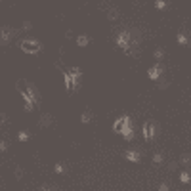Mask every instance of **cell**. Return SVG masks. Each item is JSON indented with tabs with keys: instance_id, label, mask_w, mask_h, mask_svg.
Wrapping results in <instances>:
<instances>
[{
	"instance_id": "cell-1",
	"label": "cell",
	"mask_w": 191,
	"mask_h": 191,
	"mask_svg": "<svg viewBox=\"0 0 191 191\" xmlns=\"http://www.w3.org/2000/svg\"><path fill=\"white\" fill-rule=\"evenodd\" d=\"M19 48H21V50H23L25 54H40V52H42V44H40L37 38H33V37L21 38Z\"/></svg>"
},
{
	"instance_id": "cell-2",
	"label": "cell",
	"mask_w": 191,
	"mask_h": 191,
	"mask_svg": "<svg viewBox=\"0 0 191 191\" xmlns=\"http://www.w3.org/2000/svg\"><path fill=\"white\" fill-rule=\"evenodd\" d=\"M117 44L121 46L126 54L132 55V34H130V31H121L118 33L117 34Z\"/></svg>"
},
{
	"instance_id": "cell-3",
	"label": "cell",
	"mask_w": 191,
	"mask_h": 191,
	"mask_svg": "<svg viewBox=\"0 0 191 191\" xmlns=\"http://www.w3.org/2000/svg\"><path fill=\"white\" fill-rule=\"evenodd\" d=\"M141 128H143V140H145V141H151V140L159 134V126L155 124L153 121H147L143 126H141Z\"/></svg>"
},
{
	"instance_id": "cell-4",
	"label": "cell",
	"mask_w": 191,
	"mask_h": 191,
	"mask_svg": "<svg viewBox=\"0 0 191 191\" xmlns=\"http://www.w3.org/2000/svg\"><path fill=\"white\" fill-rule=\"evenodd\" d=\"M128 126H132V118L128 115H124V117H118L115 122H113V130H115L117 134H121L124 128H128Z\"/></svg>"
},
{
	"instance_id": "cell-5",
	"label": "cell",
	"mask_w": 191,
	"mask_h": 191,
	"mask_svg": "<svg viewBox=\"0 0 191 191\" xmlns=\"http://www.w3.org/2000/svg\"><path fill=\"white\" fill-rule=\"evenodd\" d=\"M58 69L61 71V75H63V82H65V90L69 92V94H73V92H75V84H73V80H71V75H69V71H67V69H63V67H61V63L58 65Z\"/></svg>"
},
{
	"instance_id": "cell-6",
	"label": "cell",
	"mask_w": 191,
	"mask_h": 191,
	"mask_svg": "<svg viewBox=\"0 0 191 191\" xmlns=\"http://www.w3.org/2000/svg\"><path fill=\"white\" fill-rule=\"evenodd\" d=\"M67 71H69L71 80H73V84H75V90H76V88L80 86V82H82V71H80L79 67H69Z\"/></svg>"
},
{
	"instance_id": "cell-7",
	"label": "cell",
	"mask_w": 191,
	"mask_h": 191,
	"mask_svg": "<svg viewBox=\"0 0 191 191\" xmlns=\"http://www.w3.org/2000/svg\"><path fill=\"white\" fill-rule=\"evenodd\" d=\"M162 73H164V65H162V63H157V65H153L149 71H147V76H149L151 80H159L162 76Z\"/></svg>"
},
{
	"instance_id": "cell-8",
	"label": "cell",
	"mask_w": 191,
	"mask_h": 191,
	"mask_svg": "<svg viewBox=\"0 0 191 191\" xmlns=\"http://www.w3.org/2000/svg\"><path fill=\"white\" fill-rule=\"evenodd\" d=\"M52 122H54V117L50 115V113H42V115H40V121H38V126H40V128H48Z\"/></svg>"
},
{
	"instance_id": "cell-9",
	"label": "cell",
	"mask_w": 191,
	"mask_h": 191,
	"mask_svg": "<svg viewBox=\"0 0 191 191\" xmlns=\"http://www.w3.org/2000/svg\"><path fill=\"white\" fill-rule=\"evenodd\" d=\"M121 136H122L126 141H132V140H134V136H136V130H134V124H132V126H128V128H124V130L121 132Z\"/></svg>"
},
{
	"instance_id": "cell-10",
	"label": "cell",
	"mask_w": 191,
	"mask_h": 191,
	"mask_svg": "<svg viewBox=\"0 0 191 191\" xmlns=\"http://www.w3.org/2000/svg\"><path fill=\"white\" fill-rule=\"evenodd\" d=\"M124 157H126V161H130V162H140L141 155L138 151H134V149H128V151L124 153Z\"/></svg>"
},
{
	"instance_id": "cell-11",
	"label": "cell",
	"mask_w": 191,
	"mask_h": 191,
	"mask_svg": "<svg viewBox=\"0 0 191 191\" xmlns=\"http://www.w3.org/2000/svg\"><path fill=\"white\" fill-rule=\"evenodd\" d=\"M75 40H76V46H80V48H86L90 44V37L88 34H79Z\"/></svg>"
},
{
	"instance_id": "cell-12",
	"label": "cell",
	"mask_w": 191,
	"mask_h": 191,
	"mask_svg": "<svg viewBox=\"0 0 191 191\" xmlns=\"http://www.w3.org/2000/svg\"><path fill=\"white\" fill-rule=\"evenodd\" d=\"M155 82H157V88L159 90H168V88H170V80H166L164 76H161V79L155 80Z\"/></svg>"
},
{
	"instance_id": "cell-13",
	"label": "cell",
	"mask_w": 191,
	"mask_h": 191,
	"mask_svg": "<svg viewBox=\"0 0 191 191\" xmlns=\"http://www.w3.org/2000/svg\"><path fill=\"white\" fill-rule=\"evenodd\" d=\"M92 117H94V113H92L90 109H86V111L80 115V122H82V124H88V122L92 121Z\"/></svg>"
},
{
	"instance_id": "cell-14",
	"label": "cell",
	"mask_w": 191,
	"mask_h": 191,
	"mask_svg": "<svg viewBox=\"0 0 191 191\" xmlns=\"http://www.w3.org/2000/svg\"><path fill=\"white\" fill-rule=\"evenodd\" d=\"M105 13H107V19H109V21H117V19H118L117 8H107V10H105Z\"/></svg>"
},
{
	"instance_id": "cell-15",
	"label": "cell",
	"mask_w": 191,
	"mask_h": 191,
	"mask_svg": "<svg viewBox=\"0 0 191 191\" xmlns=\"http://www.w3.org/2000/svg\"><path fill=\"white\" fill-rule=\"evenodd\" d=\"M180 182L182 183H191V172H187V170L180 172Z\"/></svg>"
},
{
	"instance_id": "cell-16",
	"label": "cell",
	"mask_w": 191,
	"mask_h": 191,
	"mask_svg": "<svg viewBox=\"0 0 191 191\" xmlns=\"http://www.w3.org/2000/svg\"><path fill=\"white\" fill-rule=\"evenodd\" d=\"M168 0H155V6H157V10H166L168 8Z\"/></svg>"
},
{
	"instance_id": "cell-17",
	"label": "cell",
	"mask_w": 191,
	"mask_h": 191,
	"mask_svg": "<svg viewBox=\"0 0 191 191\" xmlns=\"http://www.w3.org/2000/svg\"><path fill=\"white\" fill-rule=\"evenodd\" d=\"M187 40H189V38H187V34L183 33V31H180V33H178V42H180L182 46H187Z\"/></svg>"
},
{
	"instance_id": "cell-18",
	"label": "cell",
	"mask_w": 191,
	"mask_h": 191,
	"mask_svg": "<svg viewBox=\"0 0 191 191\" xmlns=\"http://www.w3.org/2000/svg\"><path fill=\"white\" fill-rule=\"evenodd\" d=\"M29 138H31V134L27 132V130H21V132H17V140H19V141H27Z\"/></svg>"
},
{
	"instance_id": "cell-19",
	"label": "cell",
	"mask_w": 191,
	"mask_h": 191,
	"mask_svg": "<svg viewBox=\"0 0 191 191\" xmlns=\"http://www.w3.org/2000/svg\"><path fill=\"white\" fill-rule=\"evenodd\" d=\"M54 170H55V174H65L67 168H65V164H63V162H58V164L54 166Z\"/></svg>"
},
{
	"instance_id": "cell-20",
	"label": "cell",
	"mask_w": 191,
	"mask_h": 191,
	"mask_svg": "<svg viewBox=\"0 0 191 191\" xmlns=\"http://www.w3.org/2000/svg\"><path fill=\"white\" fill-rule=\"evenodd\" d=\"M153 58L155 59H162V58H164V50H162V48H157V50L153 52Z\"/></svg>"
},
{
	"instance_id": "cell-21",
	"label": "cell",
	"mask_w": 191,
	"mask_h": 191,
	"mask_svg": "<svg viewBox=\"0 0 191 191\" xmlns=\"http://www.w3.org/2000/svg\"><path fill=\"white\" fill-rule=\"evenodd\" d=\"M31 29H33V23H31V21H23V25H21L19 31H31Z\"/></svg>"
},
{
	"instance_id": "cell-22",
	"label": "cell",
	"mask_w": 191,
	"mask_h": 191,
	"mask_svg": "<svg viewBox=\"0 0 191 191\" xmlns=\"http://www.w3.org/2000/svg\"><path fill=\"white\" fill-rule=\"evenodd\" d=\"M162 161H164V157H162L161 153H155L153 155V162H155V164H159V162H162Z\"/></svg>"
},
{
	"instance_id": "cell-23",
	"label": "cell",
	"mask_w": 191,
	"mask_h": 191,
	"mask_svg": "<svg viewBox=\"0 0 191 191\" xmlns=\"http://www.w3.org/2000/svg\"><path fill=\"white\" fill-rule=\"evenodd\" d=\"M168 170H170V172H176V170H178V162H168Z\"/></svg>"
},
{
	"instance_id": "cell-24",
	"label": "cell",
	"mask_w": 191,
	"mask_h": 191,
	"mask_svg": "<svg viewBox=\"0 0 191 191\" xmlns=\"http://www.w3.org/2000/svg\"><path fill=\"white\" fill-rule=\"evenodd\" d=\"M180 162H182V164H189V162H191V157H189V155H183V157L180 159Z\"/></svg>"
},
{
	"instance_id": "cell-25",
	"label": "cell",
	"mask_w": 191,
	"mask_h": 191,
	"mask_svg": "<svg viewBox=\"0 0 191 191\" xmlns=\"http://www.w3.org/2000/svg\"><path fill=\"white\" fill-rule=\"evenodd\" d=\"M23 174H25V170H23V168H16V178H23Z\"/></svg>"
},
{
	"instance_id": "cell-26",
	"label": "cell",
	"mask_w": 191,
	"mask_h": 191,
	"mask_svg": "<svg viewBox=\"0 0 191 191\" xmlns=\"http://www.w3.org/2000/svg\"><path fill=\"white\" fill-rule=\"evenodd\" d=\"M168 189H170L168 183H161V186H159V191H168Z\"/></svg>"
},
{
	"instance_id": "cell-27",
	"label": "cell",
	"mask_w": 191,
	"mask_h": 191,
	"mask_svg": "<svg viewBox=\"0 0 191 191\" xmlns=\"http://www.w3.org/2000/svg\"><path fill=\"white\" fill-rule=\"evenodd\" d=\"M8 149V141H0V151H6Z\"/></svg>"
},
{
	"instance_id": "cell-28",
	"label": "cell",
	"mask_w": 191,
	"mask_h": 191,
	"mask_svg": "<svg viewBox=\"0 0 191 191\" xmlns=\"http://www.w3.org/2000/svg\"><path fill=\"white\" fill-rule=\"evenodd\" d=\"M73 37H75L73 31H67V33H65V38H73Z\"/></svg>"
},
{
	"instance_id": "cell-29",
	"label": "cell",
	"mask_w": 191,
	"mask_h": 191,
	"mask_svg": "<svg viewBox=\"0 0 191 191\" xmlns=\"http://www.w3.org/2000/svg\"><path fill=\"white\" fill-rule=\"evenodd\" d=\"M6 122V115H4V113H0V124H4Z\"/></svg>"
},
{
	"instance_id": "cell-30",
	"label": "cell",
	"mask_w": 191,
	"mask_h": 191,
	"mask_svg": "<svg viewBox=\"0 0 191 191\" xmlns=\"http://www.w3.org/2000/svg\"><path fill=\"white\" fill-rule=\"evenodd\" d=\"M40 191H50V189H48V186H40Z\"/></svg>"
},
{
	"instance_id": "cell-31",
	"label": "cell",
	"mask_w": 191,
	"mask_h": 191,
	"mask_svg": "<svg viewBox=\"0 0 191 191\" xmlns=\"http://www.w3.org/2000/svg\"><path fill=\"white\" fill-rule=\"evenodd\" d=\"M187 46H189V48H191V40H187Z\"/></svg>"
},
{
	"instance_id": "cell-32",
	"label": "cell",
	"mask_w": 191,
	"mask_h": 191,
	"mask_svg": "<svg viewBox=\"0 0 191 191\" xmlns=\"http://www.w3.org/2000/svg\"><path fill=\"white\" fill-rule=\"evenodd\" d=\"M50 191H54V189H50Z\"/></svg>"
}]
</instances>
